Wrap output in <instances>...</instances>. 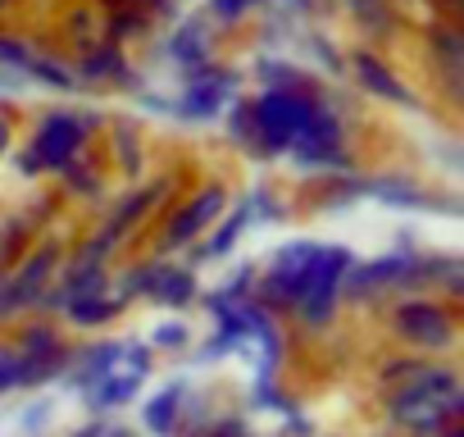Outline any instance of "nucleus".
<instances>
[{
    "instance_id": "f257e3e1",
    "label": "nucleus",
    "mask_w": 464,
    "mask_h": 437,
    "mask_svg": "<svg viewBox=\"0 0 464 437\" xmlns=\"http://www.w3.org/2000/svg\"><path fill=\"white\" fill-rule=\"evenodd\" d=\"M459 410V387L450 374H419L414 387H405L396 401H392V414L419 432H432L441 423H450Z\"/></svg>"
},
{
    "instance_id": "f03ea898",
    "label": "nucleus",
    "mask_w": 464,
    "mask_h": 437,
    "mask_svg": "<svg viewBox=\"0 0 464 437\" xmlns=\"http://www.w3.org/2000/svg\"><path fill=\"white\" fill-rule=\"evenodd\" d=\"M314 101H305L301 92H269L260 105H256V128H260V141L269 151H287L296 146V137L310 128L314 119Z\"/></svg>"
},
{
    "instance_id": "7ed1b4c3",
    "label": "nucleus",
    "mask_w": 464,
    "mask_h": 437,
    "mask_svg": "<svg viewBox=\"0 0 464 437\" xmlns=\"http://www.w3.org/2000/svg\"><path fill=\"white\" fill-rule=\"evenodd\" d=\"M314 251L319 247H287L278 260H274V269H269V278H265V301H274V306H296V296H301V287H305V274H310V265H314Z\"/></svg>"
},
{
    "instance_id": "20e7f679",
    "label": "nucleus",
    "mask_w": 464,
    "mask_h": 437,
    "mask_svg": "<svg viewBox=\"0 0 464 437\" xmlns=\"http://www.w3.org/2000/svg\"><path fill=\"white\" fill-rule=\"evenodd\" d=\"M396 328H401L410 342H419V346H446V342H450V319H446V310H437V306H428V301L405 306V310L396 315Z\"/></svg>"
},
{
    "instance_id": "39448f33",
    "label": "nucleus",
    "mask_w": 464,
    "mask_h": 437,
    "mask_svg": "<svg viewBox=\"0 0 464 437\" xmlns=\"http://www.w3.org/2000/svg\"><path fill=\"white\" fill-rule=\"evenodd\" d=\"M78 146H82V128H78V119L55 114V119H46V128L37 132L33 169H37V164H64V160H69Z\"/></svg>"
},
{
    "instance_id": "423d86ee",
    "label": "nucleus",
    "mask_w": 464,
    "mask_h": 437,
    "mask_svg": "<svg viewBox=\"0 0 464 437\" xmlns=\"http://www.w3.org/2000/svg\"><path fill=\"white\" fill-rule=\"evenodd\" d=\"M51 265H55V251H37V256H33V265H28L19 278H10L5 287H0V315H10V310H19V306L37 301V292H42V283H46Z\"/></svg>"
},
{
    "instance_id": "0eeeda50",
    "label": "nucleus",
    "mask_w": 464,
    "mask_h": 437,
    "mask_svg": "<svg viewBox=\"0 0 464 437\" xmlns=\"http://www.w3.org/2000/svg\"><path fill=\"white\" fill-rule=\"evenodd\" d=\"M218 209H223V191H200V196H196V200H191V205L178 214V224H169V242H173V247L191 242V238H196L205 224H209V218H214Z\"/></svg>"
},
{
    "instance_id": "6e6552de",
    "label": "nucleus",
    "mask_w": 464,
    "mask_h": 437,
    "mask_svg": "<svg viewBox=\"0 0 464 437\" xmlns=\"http://www.w3.org/2000/svg\"><path fill=\"white\" fill-rule=\"evenodd\" d=\"M146 428L150 432H173V419H178V387H164L150 405H146Z\"/></svg>"
},
{
    "instance_id": "1a4fd4ad",
    "label": "nucleus",
    "mask_w": 464,
    "mask_h": 437,
    "mask_svg": "<svg viewBox=\"0 0 464 437\" xmlns=\"http://www.w3.org/2000/svg\"><path fill=\"white\" fill-rule=\"evenodd\" d=\"M150 292H155L160 301L182 306V301L191 296V274H155V278H150Z\"/></svg>"
},
{
    "instance_id": "9d476101",
    "label": "nucleus",
    "mask_w": 464,
    "mask_h": 437,
    "mask_svg": "<svg viewBox=\"0 0 464 437\" xmlns=\"http://www.w3.org/2000/svg\"><path fill=\"white\" fill-rule=\"evenodd\" d=\"M69 315H73L78 324H105V319L114 315V306H110V301H101V292H92V296L69 301Z\"/></svg>"
},
{
    "instance_id": "9b49d317",
    "label": "nucleus",
    "mask_w": 464,
    "mask_h": 437,
    "mask_svg": "<svg viewBox=\"0 0 464 437\" xmlns=\"http://www.w3.org/2000/svg\"><path fill=\"white\" fill-rule=\"evenodd\" d=\"M360 73H364V83H369L373 92H382V96H392V101H410V92H401V87H396V83L369 60V55H360Z\"/></svg>"
},
{
    "instance_id": "f8f14e48",
    "label": "nucleus",
    "mask_w": 464,
    "mask_h": 437,
    "mask_svg": "<svg viewBox=\"0 0 464 437\" xmlns=\"http://www.w3.org/2000/svg\"><path fill=\"white\" fill-rule=\"evenodd\" d=\"M223 92H227V83H223V78H214V83H200V87L187 96V110H191V114H209V110L218 105V96H223Z\"/></svg>"
},
{
    "instance_id": "ddd939ff",
    "label": "nucleus",
    "mask_w": 464,
    "mask_h": 437,
    "mask_svg": "<svg viewBox=\"0 0 464 437\" xmlns=\"http://www.w3.org/2000/svg\"><path fill=\"white\" fill-rule=\"evenodd\" d=\"M155 196H160V187H150L146 196H137V200H128V205L119 209V218H114V228H110V238H114V233H123V228L132 224V218H137V214H141V209H146V205H150Z\"/></svg>"
},
{
    "instance_id": "4468645a",
    "label": "nucleus",
    "mask_w": 464,
    "mask_h": 437,
    "mask_svg": "<svg viewBox=\"0 0 464 437\" xmlns=\"http://www.w3.org/2000/svg\"><path fill=\"white\" fill-rule=\"evenodd\" d=\"M246 5H256V0H214V10H218L223 19H232V15H242Z\"/></svg>"
},
{
    "instance_id": "2eb2a0df",
    "label": "nucleus",
    "mask_w": 464,
    "mask_h": 437,
    "mask_svg": "<svg viewBox=\"0 0 464 437\" xmlns=\"http://www.w3.org/2000/svg\"><path fill=\"white\" fill-rule=\"evenodd\" d=\"M0 146H5V123H0Z\"/></svg>"
}]
</instances>
